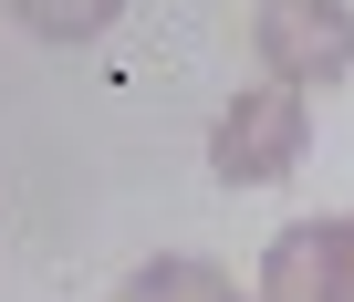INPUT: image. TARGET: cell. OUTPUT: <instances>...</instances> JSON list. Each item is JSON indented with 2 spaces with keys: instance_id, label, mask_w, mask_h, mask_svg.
Listing matches in <instances>:
<instances>
[{
  "instance_id": "2",
  "label": "cell",
  "mask_w": 354,
  "mask_h": 302,
  "mask_svg": "<svg viewBox=\"0 0 354 302\" xmlns=\"http://www.w3.org/2000/svg\"><path fill=\"white\" fill-rule=\"evenodd\" d=\"M250 42H261V73L292 84V94H323V84L354 73V11L344 0H261Z\"/></svg>"
},
{
  "instance_id": "5",
  "label": "cell",
  "mask_w": 354,
  "mask_h": 302,
  "mask_svg": "<svg viewBox=\"0 0 354 302\" xmlns=\"http://www.w3.org/2000/svg\"><path fill=\"white\" fill-rule=\"evenodd\" d=\"M11 11H21V32H42V42H94L125 0H11Z\"/></svg>"
},
{
  "instance_id": "1",
  "label": "cell",
  "mask_w": 354,
  "mask_h": 302,
  "mask_svg": "<svg viewBox=\"0 0 354 302\" xmlns=\"http://www.w3.org/2000/svg\"><path fill=\"white\" fill-rule=\"evenodd\" d=\"M302 146H313V104L261 73V84L230 94V115L209 125V178H219V188H281V178L302 167Z\"/></svg>"
},
{
  "instance_id": "3",
  "label": "cell",
  "mask_w": 354,
  "mask_h": 302,
  "mask_svg": "<svg viewBox=\"0 0 354 302\" xmlns=\"http://www.w3.org/2000/svg\"><path fill=\"white\" fill-rule=\"evenodd\" d=\"M261 302H344V261H333V219H292L261 250Z\"/></svg>"
},
{
  "instance_id": "6",
  "label": "cell",
  "mask_w": 354,
  "mask_h": 302,
  "mask_svg": "<svg viewBox=\"0 0 354 302\" xmlns=\"http://www.w3.org/2000/svg\"><path fill=\"white\" fill-rule=\"evenodd\" d=\"M333 261H344V302H354V209L333 219Z\"/></svg>"
},
{
  "instance_id": "4",
  "label": "cell",
  "mask_w": 354,
  "mask_h": 302,
  "mask_svg": "<svg viewBox=\"0 0 354 302\" xmlns=\"http://www.w3.org/2000/svg\"><path fill=\"white\" fill-rule=\"evenodd\" d=\"M115 302H240V281H230L219 261H198V250H156V261L125 271Z\"/></svg>"
}]
</instances>
